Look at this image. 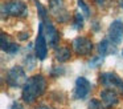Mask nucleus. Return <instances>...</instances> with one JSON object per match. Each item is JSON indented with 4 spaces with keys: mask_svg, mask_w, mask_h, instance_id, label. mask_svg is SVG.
Wrapping results in <instances>:
<instances>
[{
    "mask_svg": "<svg viewBox=\"0 0 123 109\" xmlns=\"http://www.w3.org/2000/svg\"><path fill=\"white\" fill-rule=\"evenodd\" d=\"M46 85H48V82L43 74H35V76L29 77L23 87L21 98L24 100V102L28 104L35 102L40 96L45 93Z\"/></svg>",
    "mask_w": 123,
    "mask_h": 109,
    "instance_id": "nucleus-1",
    "label": "nucleus"
},
{
    "mask_svg": "<svg viewBox=\"0 0 123 109\" xmlns=\"http://www.w3.org/2000/svg\"><path fill=\"white\" fill-rule=\"evenodd\" d=\"M1 13L3 16H15V17H20V16H27L28 15V7L24 1L20 0H11L7 1L1 5Z\"/></svg>",
    "mask_w": 123,
    "mask_h": 109,
    "instance_id": "nucleus-2",
    "label": "nucleus"
},
{
    "mask_svg": "<svg viewBox=\"0 0 123 109\" xmlns=\"http://www.w3.org/2000/svg\"><path fill=\"white\" fill-rule=\"evenodd\" d=\"M49 11L58 23H66L70 19V13L65 7V0H48Z\"/></svg>",
    "mask_w": 123,
    "mask_h": 109,
    "instance_id": "nucleus-3",
    "label": "nucleus"
},
{
    "mask_svg": "<svg viewBox=\"0 0 123 109\" xmlns=\"http://www.w3.org/2000/svg\"><path fill=\"white\" fill-rule=\"evenodd\" d=\"M27 80L28 79H27V74H25V71L21 68V66H12V68L7 72L6 81L11 88L24 87V84L27 82Z\"/></svg>",
    "mask_w": 123,
    "mask_h": 109,
    "instance_id": "nucleus-4",
    "label": "nucleus"
},
{
    "mask_svg": "<svg viewBox=\"0 0 123 109\" xmlns=\"http://www.w3.org/2000/svg\"><path fill=\"white\" fill-rule=\"evenodd\" d=\"M35 53H36V57L41 61L45 60L46 56H48V43H46V37H45V33H44L43 23L38 24V33L35 43Z\"/></svg>",
    "mask_w": 123,
    "mask_h": 109,
    "instance_id": "nucleus-5",
    "label": "nucleus"
},
{
    "mask_svg": "<svg viewBox=\"0 0 123 109\" xmlns=\"http://www.w3.org/2000/svg\"><path fill=\"white\" fill-rule=\"evenodd\" d=\"M99 82L110 89H119L123 93V79H120L115 72H105L99 74Z\"/></svg>",
    "mask_w": 123,
    "mask_h": 109,
    "instance_id": "nucleus-6",
    "label": "nucleus"
},
{
    "mask_svg": "<svg viewBox=\"0 0 123 109\" xmlns=\"http://www.w3.org/2000/svg\"><path fill=\"white\" fill-rule=\"evenodd\" d=\"M93 41L85 36H78L73 40L72 48L78 56H89L93 52Z\"/></svg>",
    "mask_w": 123,
    "mask_h": 109,
    "instance_id": "nucleus-7",
    "label": "nucleus"
},
{
    "mask_svg": "<svg viewBox=\"0 0 123 109\" xmlns=\"http://www.w3.org/2000/svg\"><path fill=\"white\" fill-rule=\"evenodd\" d=\"M41 23L44 24V33H45V37L49 43V47L56 49V48L58 47V43H60V32L57 31V28L52 24V21L49 20V17H46L45 20H41Z\"/></svg>",
    "mask_w": 123,
    "mask_h": 109,
    "instance_id": "nucleus-8",
    "label": "nucleus"
},
{
    "mask_svg": "<svg viewBox=\"0 0 123 109\" xmlns=\"http://www.w3.org/2000/svg\"><path fill=\"white\" fill-rule=\"evenodd\" d=\"M107 39L112 43V44L118 45L122 43L123 40V21L122 20H114L109 27L107 31Z\"/></svg>",
    "mask_w": 123,
    "mask_h": 109,
    "instance_id": "nucleus-9",
    "label": "nucleus"
},
{
    "mask_svg": "<svg viewBox=\"0 0 123 109\" xmlns=\"http://www.w3.org/2000/svg\"><path fill=\"white\" fill-rule=\"evenodd\" d=\"M90 89H91V84L89 82V80L81 76V77H78V79L75 80L74 94L73 96H74L75 100H83V98L89 94Z\"/></svg>",
    "mask_w": 123,
    "mask_h": 109,
    "instance_id": "nucleus-10",
    "label": "nucleus"
},
{
    "mask_svg": "<svg viewBox=\"0 0 123 109\" xmlns=\"http://www.w3.org/2000/svg\"><path fill=\"white\" fill-rule=\"evenodd\" d=\"M101 100L103 102L105 108H112L118 104L119 97H118V93L115 92V89H110L106 88L101 92Z\"/></svg>",
    "mask_w": 123,
    "mask_h": 109,
    "instance_id": "nucleus-11",
    "label": "nucleus"
},
{
    "mask_svg": "<svg viewBox=\"0 0 123 109\" xmlns=\"http://www.w3.org/2000/svg\"><path fill=\"white\" fill-rule=\"evenodd\" d=\"M1 49H3L4 52L9 53V55H15V53L19 52L20 48H19V45H17L16 43L9 41L8 35H6L3 32V33H1Z\"/></svg>",
    "mask_w": 123,
    "mask_h": 109,
    "instance_id": "nucleus-12",
    "label": "nucleus"
},
{
    "mask_svg": "<svg viewBox=\"0 0 123 109\" xmlns=\"http://www.w3.org/2000/svg\"><path fill=\"white\" fill-rule=\"evenodd\" d=\"M54 57L60 63H65V61H68L72 57V51H70V48L68 45H61V47L58 45L54 49Z\"/></svg>",
    "mask_w": 123,
    "mask_h": 109,
    "instance_id": "nucleus-13",
    "label": "nucleus"
},
{
    "mask_svg": "<svg viewBox=\"0 0 123 109\" xmlns=\"http://www.w3.org/2000/svg\"><path fill=\"white\" fill-rule=\"evenodd\" d=\"M98 52L102 57H105V56H107V55L115 53L117 52V48H115V44H112L109 39H105L98 44Z\"/></svg>",
    "mask_w": 123,
    "mask_h": 109,
    "instance_id": "nucleus-14",
    "label": "nucleus"
},
{
    "mask_svg": "<svg viewBox=\"0 0 123 109\" xmlns=\"http://www.w3.org/2000/svg\"><path fill=\"white\" fill-rule=\"evenodd\" d=\"M73 27H74L75 29H81L83 27V16L82 13L77 12L74 15V20H73Z\"/></svg>",
    "mask_w": 123,
    "mask_h": 109,
    "instance_id": "nucleus-15",
    "label": "nucleus"
},
{
    "mask_svg": "<svg viewBox=\"0 0 123 109\" xmlns=\"http://www.w3.org/2000/svg\"><path fill=\"white\" fill-rule=\"evenodd\" d=\"M87 109H105V105L101 100H98V98H91V100L89 101Z\"/></svg>",
    "mask_w": 123,
    "mask_h": 109,
    "instance_id": "nucleus-16",
    "label": "nucleus"
},
{
    "mask_svg": "<svg viewBox=\"0 0 123 109\" xmlns=\"http://www.w3.org/2000/svg\"><path fill=\"white\" fill-rule=\"evenodd\" d=\"M78 5H80V8L82 9V12L85 13V16L90 15V9H89V7L85 4V1H83V0H78Z\"/></svg>",
    "mask_w": 123,
    "mask_h": 109,
    "instance_id": "nucleus-17",
    "label": "nucleus"
},
{
    "mask_svg": "<svg viewBox=\"0 0 123 109\" xmlns=\"http://www.w3.org/2000/svg\"><path fill=\"white\" fill-rule=\"evenodd\" d=\"M102 61H103V57H102V56H98V57L93 58V60L89 63V65H90V66H94V65H97V64L102 63Z\"/></svg>",
    "mask_w": 123,
    "mask_h": 109,
    "instance_id": "nucleus-18",
    "label": "nucleus"
},
{
    "mask_svg": "<svg viewBox=\"0 0 123 109\" xmlns=\"http://www.w3.org/2000/svg\"><path fill=\"white\" fill-rule=\"evenodd\" d=\"M11 109H24V106H23L20 102H13L12 106H11Z\"/></svg>",
    "mask_w": 123,
    "mask_h": 109,
    "instance_id": "nucleus-19",
    "label": "nucleus"
},
{
    "mask_svg": "<svg viewBox=\"0 0 123 109\" xmlns=\"http://www.w3.org/2000/svg\"><path fill=\"white\" fill-rule=\"evenodd\" d=\"M29 37V33H21L20 35V40H25V39H28Z\"/></svg>",
    "mask_w": 123,
    "mask_h": 109,
    "instance_id": "nucleus-20",
    "label": "nucleus"
},
{
    "mask_svg": "<svg viewBox=\"0 0 123 109\" xmlns=\"http://www.w3.org/2000/svg\"><path fill=\"white\" fill-rule=\"evenodd\" d=\"M95 3L98 5H102V4H105V3H106V0H95Z\"/></svg>",
    "mask_w": 123,
    "mask_h": 109,
    "instance_id": "nucleus-21",
    "label": "nucleus"
},
{
    "mask_svg": "<svg viewBox=\"0 0 123 109\" xmlns=\"http://www.w3.org/2000/svg\"><path fill=\"white\" fill-rule=\"evenodd\" d=\"M37 109H49V108H48V106H44L43 105V106H40V108H37Z\"/></svg>",
    "mask_w": 123,
    "mask_h": 109,
    "instance_id": "nucleus-22",
    "label": "nucleus"
},
{
    "mask_svg": "<svg viewBox=\"0 0 123 109\" xmlns=\"http://www.w3.org/2000/svg\"><path fill=\"white\" fill-rule=\"evenodd\" d=\"M122 56H123V49H122Z\"/></svg>",
    "mask_w": 123,
    "mask_h": 109,
    "instance_id": "nucleus-23",
    "label": "nucleus"
}]
</instances>
